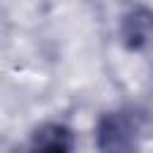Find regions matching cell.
<instances>
[{
  "label": "cell",
  "instance_id": "cell-1",
  "mask_svg": "<svg viewBox=\"0 0 153 153\" xmlns=\"http://www.w3.org/2000/svg\"><path fill=\"white\" fill-rule=\"evenodd\" d=\"M143 115L134 108L105 112L98 122V148L100 151H131L136 136L141 134Z\"/></svg>",
  "mask_w": 153,
  "mask_h": 153
},
{
  "label": "cell",
  "instance_id": "cell-2",
  "mask_svg": "<svg viewBox=\"0 0 153 153\" xmlns=\"http://www.w3.org/2000/svg\"><path fill=\"white\" fill-rule=\"evenodd\" d=\"M151 33V14L146 7L131 10L122 22V38L129 50H141Z\"/></svg>",
  "mask_w": 153,
  "mask_h": 153
},
{
  "label": "cell",
  "instance_id": "cell-3",
  "mask_svg": "<svg viewBox=\"0 0 153 153\" xmlns=\"http://www.w3.org/2000/svg\"><path fill=\"white\" fill-rule=\"evenodd\" d=\"M31 146L38 148V151H72L74 139H72V131L67 127H62V124H45V127L33 131Z\"/></svg>",
  "mask_w": 153,
  "mask_h": 153
}]
</instances>
